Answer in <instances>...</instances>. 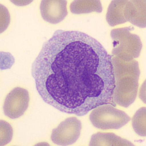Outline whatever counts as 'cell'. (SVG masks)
<instances>
[{
  "mask_svg": "<svg viewBox=\"0 0 146 146\" xmlns=\"http://www.w3.org/2000/svg\"><path fill=\"white\" fill-rule=\"evenodd\" d=\"M31 74L41 98L61 111L83 116L101 105L116 106L112 57L85 33L56 31L33 62Z\"/></svg>",
  "mask_w": 146,
  "mask_h": 146,
  "instance_id": "cell-1",
  "label": "cell"
},
{
  "mask_svg": "<svg viewBox=\"0 0 146 146\" xmlns=\"http://www.w3.org/2000/svg\"><path fill=\"white\" fill-rule=\"evenodd\" d=\"M104 104L93 109L90 115V120L95 127L103 130L118 129L131 120L124 112Z\"/></svg>",
  "mask_w": 146,
  "mask_h": 146,
  "instance_id": "cell-2",
  "label": "cell"
},
{
  "mask_svg": "<svg viewBox=\"0 0 146 146\" xmlns=\"http://www.w3.org/2000/svg\"><path fill=\"white\" fill-rule=\"evenodd\" d=\"M81 129L82 123L79 120L75 117L68 118L53 129L51 140L58 145H72L79 139Z\"/></svg>",
  "mask_w": 146,
  "mask_h": 146,
  "instance_id": "cell-3",
  "label": "cell"
},
{
  "mask_svg": "<svg viewBox=\"0 0 146 146\" xmlns=\"http://www.w3.org/2000/svg\"><path fill=\"white\" fill-rule=\"evenodd\" d=\"M30 96L28 91L16 87L6 97L3 106L5 115L11 119H16L23 116L29 104Z\"/></svg>",
  "mask_w": 146,
  "mask_h": 146,
  "instance_id": "cell-4",
  "label": "cell"
},
{
  "mask_svg": "<svg viewBox=\"0 0 146 146\" xmlns=\"http://www.w3.org/2000/svg\"><path fill=\"white\" fill-rule=\"evenodd\" d=\"M66 1L43 0L40 5L41 14L43 20L53 24L59 23L67 15Z\"/></svg>",
  "mask_w": 146,
  "mask_h": 146,
  "instance_id": "cell-5",
  "label": "cell"
},
{
  "mask_svg": "<svg viewBox=\"0 0 146 146\" xmlns=\"http://www.w3.org/2000/svg\"><path fill=\"white\" fill-rule=\"evenodd\" d=\"M1 145H5L11 141L13 129L9 123L2 120L1 121Z\"/></svg>",
  "mask_w": 146,
  "mask_h": 146,
  "instance_id": "cell-6",
  "label": "cell"
}]
</instances>
